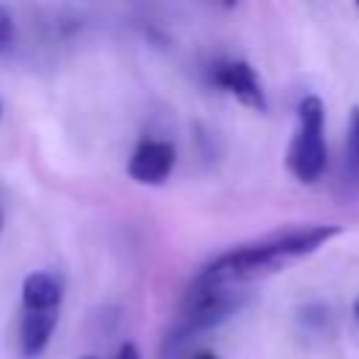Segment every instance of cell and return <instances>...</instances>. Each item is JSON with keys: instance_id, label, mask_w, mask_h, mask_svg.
I'll return each instance as SVG.
<instances>
[{"instance_id": "obj_1", "label": "cell", "mask_w": 359, "mask_h": 359, "mask_svg": "<svg viewBox=\"0 0 359 359\" xmlns=\"http://www.w3.org/2000/svg\"><path fill=\"white\" fill-rule=\"evenodd\" d=\"M342 230L337 224H306V227H286L278 233H269L258 241L238 244L219 258H213L199 278L224 283V286H247L258 278H266L311 252L325 247L331 238H337Z\"/></svg>"}, {"instance_id": "obj_6", "label": "cell", "mask_w": 359, "mask_h": 359, "mask_svg": "<svg viewBox=\"0 0 359 359\" xmlns=\"http://www.w3.org/2000/svg\"><path fill=\"white\" fill-rule=\"evenodd\" d=\"M56 323H59V309H48V311H25L22 309V317H20V353L22 359H36L53 331H56Z\"/></svg>"}, {"instance_id": "obj_3", "label": "cell", "mask_w": 359, "mask_h": 359, "mask_svg": "<svg viewBox=\"0 0 359 359\" xmlns=\"http://www.w3.org/2000/svg\"><path fill=\"white\" fill-rule=\"evenodd\" d=\"M244 300H247V292L241 286H224V283H213V280H205L196 275L182 297L180 325H182V331L213 328V325L224 323L230 314H236Z\"/></svg>"}, {"instance_id": "obj_5", "label": "cell", "mask_w": 359, "mask_h": 359, "mask_svg": "<svg viewBox=\"0 0 359 359\" xmlns=\"http://www.w3.org/2000/svg\"><path fill=\"white\" fill-rule=\"evenodd\" d=\"M177 163V149L168 140H140L126 163V174L140 185H163Z\"/></svg>"}, {"instance_id": "obj_4", "label": "cell", "mask_w": 359, "mask_h": 359, "mask_svg": "<svg viewBox=\"0 0 359 359\" xmlns=\"http://www.w3.org/2000/svg\"><path fill=\"white\" fill-rule=\"evenodd\" d=\"M210 81L216 87H222L224 93H230L236 101H241L244 107L255 109V112H266V93L252 70L250 62L244 59H224V62H216L210 67Z\"/></svg>"}, {"instance_id": "obj_14", "label": "cell", "mask_w": 359, "mask_h": 359, "mask_svg": "<svg viewBox=\"0 0 359 359\" xmlns=\"http://www.w3.org/2000/svg\"><path fill=\"white\" fill-rule=\"evenodd\" d=\"M81 359H95V356H81Z\"/></svg>"}, {"instance_id": "obj_7", "label": "cell", "mask_w": 359, "mask_h": 359, "mask_svg": "<svg viewBox=\"0 0 359 359\" xmlns=\"http://www.w3.org/2000/svg\"><path fill=\"white\" fill-rule=\"evenodd\" d=\"M62 280L53 272H31L22 280V309L25 311H48L62 306Z\"/></svg>"}, {"instance_id": "obj_15", "label": "cell", "mask_w": 359, "mask_h": 359, "mask_svg": "<svg viewBox=\"0 0 359 359\" xmlns=\"http://www.w3.org/2000/svg\"><path fill=\"white\" fill-rule=\"evenodd\" d=\"M0 112H3V107H0Z\"/></svg>"}, {"instance_id": "obj_2", "label": "cell", "mask_w": 359, "mask_h": 359, "mask_svg": "<svg viewBox=\"0 0 359 359\" xmlns=\"http://www.w3.org/2000/svg\"><path fill=\"white\" fill-rule=\"evenodd\" d=\"M325 163V107L317 95H303L297 101V126L286 149V168L300 182H317Z\"/></svg>"}, {"instance_id": "obj_10", "label": "cell", "mask_w": 359, "mask_h": 359, "mask_svg": "<svg viewBox=\"0 0 359 359\" xmlns=\"http://www.w3.org/2000/svg\"><path fill=\"white\" fill-rule=\"evenodd\" d=\"M115 359H140V351H137V345H135V342H123V345L118 348Z\"/></svg>"}, {"instance_id": "obj_11", "label": "cell", "mask_w": 359, "mask_h": 359, "mask_svg": "<svg viewBox=\"0 0 359 359\" xmlns=\"http://www.w3.org/2000/svg\"><path fill=\"white\" fill-rule=\"evenodd\" d=\"M194 359H219V356H213V353H196Z\"/></svg>"}, {"instance_id": "obj_13", "label": "cell", "mask_w": 359, "mask_h": 359, "mask_svg": "<svg viewBox=\"0 0 359 359\" xmlns=\"http://www.w3.org/2000/svg\"><path fill=\"white\" fill-rule=\"evenodd\" d=\"M353 311H356V317H359V300H356V303H353Z\"/></svg>"}, {"instance_id": "obj_9", "label": "cell", "mask_w": 359, "mask_h": 359, "mask_svg": "<svg viewBox=\"0 0 359 359\" xmlns=\"http://www.w3.org/2000/svg\"><path fill=\"white\" fill-rule=\"evenodd\" d=\"M11 39H14V20H11L8 8H6V6H0V48H3V45H8Z\"/></svg>"}, {"instance_id": "obj_8", "label": "cell", "mask_w": 359, "mask_h": 359, "mask_svg": "<svg viewBox=\"0 0 359 359\" xmlns=\"http://www.w3.org/2000/svg\"><path fill=\"white\" fill-rule=\"evenodd\" d=\"M342 182L348 188H359V107L351 109L348 137H345V160H342Z\"/></svg>"}, {"instance_id": "obj_12", "label": "cell", "mask_w": 359, "mask_h": 359, "mask_svg": "<svg viewBox=\"0 0 359 359\" xmlns=\"http://www.w3.org/2000/svg\"><path fill=\"white\" fill-rule=\"evenodd\" d=\"M0 233H3V208H0Z\"/></svg>"}]
</instances>
